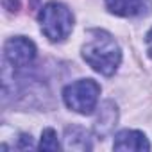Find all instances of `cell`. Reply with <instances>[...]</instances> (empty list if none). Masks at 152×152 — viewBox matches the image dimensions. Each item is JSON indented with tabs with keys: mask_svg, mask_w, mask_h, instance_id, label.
<instances>
[{
	"mask_svg": "<svg viewBox=\"0 0 152 152\" xmlns=\"http://www.w3.org/2000/svg\"><path fill=\"white\" fill-rule=\"evenodd\" d=\"M100 95V84L93 79H81L68 84L63 90V100L66 107L79 115H91L97 107Z\"/></svg>",
	"mask_w": 152,
	"mask_h": 152,
	"instance_id": "cell-3",
	"label": "cell"
},
{
	"mask_svg": "<svg viewBox=\"0 0 152 152\" xmlns=\"http://www.w3.org/2000/svg\"><path fill=\"white\" fill-rule=\"evenodd\" d=\"M109 13L124 18L145 16L152 13V0H106Z\"/></svg>",
	"mask_w": 152,
	"mask_h": 152,
	"instance_id": "cell-5",
	"label": "cell"
},
{
	"mask_svg": "<svg viewBox=\"0 0 152 152\" xmlns=\"http://www.w3.org/2000/svg\"><path fill=\"white\" fill-rule=\"evenodd\" d=\"M64 148H79V150H90V136L86 129L83 127H68L64 132Z\"/></svg>",
	"mask_w": 152,
	"mask_h": 152,
	"instance_id": "cell-7",
	"label": "cell"
},
{
	"mask_svg": "<svg viewBox=\"0 0 152 152\" xmlns=\"http://www.w3.org/2000/svg\"><path fill=\"white\" fill-rule=\"evenodd\" d=\"M20 140H22V141H20L18 145H16L18 148H31V147H32V140H31V136L23 134V136H22Z\"/></svg>",
	"mask_w": 152,
	"mask_h": 152,
	"instance_id": "cell-10",
	"label": "cell"
},
{
	"mask_svg": "<svg viewBox=\"0 0 152 152\" xmlns=\"http://www.w3.org/2000/svg\"><path fill=\"white\" fill-rule=\"evenodd\" d=\"M4 56H6V61L11 66H15V68H25L36 57V45L29 38L15 36L11 39H7V43L4 47Z\"/></svg>",
	"mask_w": 152,
	"mask_h": 152,
	"instance_id": "cell-4",
	"label": "cell"
},
{
	"mask_svg": "<svg viewBox=\"0 0 152 152\" xmlns=\"http://www.w3.org/2000/svg\"><path fill=\"white\" fill-rule=\"evenodd\" d=\"M115 150H134V152H143V150H150V143L147 140V136L140 131H131L125 129L122 132H118L115 136V143H113Z\"/></svg>",
	"mask_w": 152,
	"mask_h": 152,
	"instance_id": "cell-6",
	"label": "cell"
},
{
	"mask_svg": "<svg viewBox=\"0 0 152 152\" xmlns=\"http://www.w3.org/2000/svg\"><path fill=\"white\" fill-rule=\"evenodd\" d=\"M61 145H59V140H57V134L54 129H45L41 132V140H39V145L38 148L39 150H57Z\"/></svg>",
	"mask_w": 152,
	"mask_h": 152,
	"instance_id": "cell-9",
	"label": "cell"
},
{
	"mask_svg": "<svg viewBox=\"0 0 152 152\" xmlns=\"http://www.w3.org/2000/svg\"><path fill=\"white\" fill-rule=\"evenodd\" d=\"M83 57L95 72L109 77L116 72L122 61V52L109 32L102 29H91L88 31L86 43L83 45Z\"/></svg>",
	"mask_w": 152,
	"mask_h": 152,
	"instance_id": "cell-1",
	"label": "cell"
},
{
	"mask_svg": "<svg viewBox=\"0 0 152 152\" xmlns=\"http://www.w3.org/2000/svg\"><path fill=\"white\" fill-rule=\"evenodd\" d=\"M145 41H147V52H148V56L152 57V29L147 32V39H145Z\"/></svg>",
	"mask_w": 152,
	"mask_h": 152,
	"instance_id": "cell-11",
	"label": "cell"
},
{
	"mask_svg": "<svg viewBox=\"0 0 152 152\" xmlns=\"http://www.w3.org/2000/svg\"><path fill=\"white\" fill-rule=\"evenodd\" d=\"M116 125V107L111 104V102H106L102 106V111H100V116L97 120V132L100 134V138L104 134H107L113 127Z\"/></svg>",
	"mask_w": 152,
	"mask_h": 152,
	"instance_id": "cell-8",
	"label": "cell"
},
{
	"mask_svg": "<svg viewBox=\"0 0 152 152\" xmlns=\"http://www.w3.org/2000/svg\"><path fill=\"white\" fill-rule=\"evenodd\" d=\"M38 20H39L43 34L54 43L64 41L73 29V15L61 2L45 4L38 15Z\"/></svg>",
	"mask_w": 152,
	"mask_h": 152,
	"instance_id": "cell-2",
	"label": "cell"
}]
</instances>
